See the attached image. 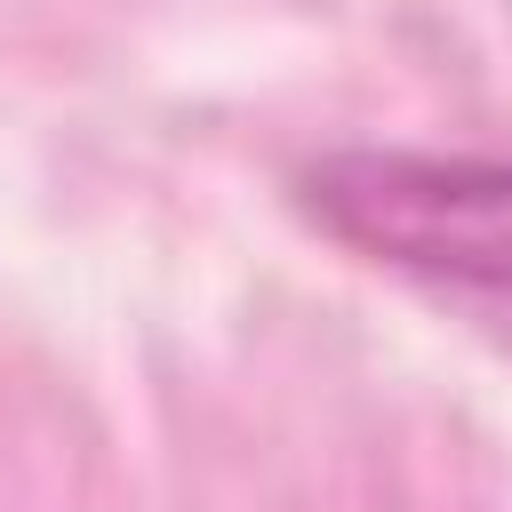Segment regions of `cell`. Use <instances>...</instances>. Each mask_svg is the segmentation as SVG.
I'll use <instances>...</instances> for the list:
<instances>
[{"label":"cell","instance_id":"obj_1","mask_svg":"<svg viewBox=\"0 0 512 512\" xmlns=\"http://www.w3.org/2000/svg\"><path fill=\"white\" fill-rule=\"evenodd\" d=\"M304 216L408 280L512 296V152H408L360 144L296 176Z\"/></svg>","mask_w":512,"mask_h":512}]
</instances>
